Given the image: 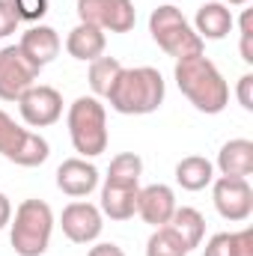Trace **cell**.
<instances>
[{"instance_id": "cell-1", "label": "cell", "mask_w": 253, "mask_h": 256, "mask_svg": "<svg viewBox=\"0 0 253 256\" xmlns=\"http://www.w3.org/2000/svg\"><path fill=\"white\" fill-rule=\"evenodd\" d=\"M173 78L182 90V96L200 114H220L230 104V84L224 80L220 68L212 63L206 54H194V57H182L176 60Z\"/></svg>"}, {"instance_id": "cell-2", "label": "cell", "mask_w": 253, "mask_h": 256, "mask_svg": "<svg viewBox=\"0 0 253 256\" xmlns=\"http://www.w3.org/2000/svg\"><path fill=\"white\" fill-rule=\"evenodd\" d=\"M164 96H167V86H164L161 72L152 66H137V68L120 72V78L114 80L104 98L122 116H146L164 104Z\"/></svg>"}, {"instance_id": "cell-3", "label": "cell", "mask_w": 253, "mask_h": 256, "mask_svg": "<svg viewBox=\"0 0 253 256\" xmlns=\"http://www.w3.org/2000/svg\"><path fill=\"white\" fill-rule=\"evenodd\" d=\"M68 137L80 158H96L108 149V110L96 96H80L68 104Z\"/></svg>"}, {"instance_id": "cell-4", "label": "cell", "mask_w": 253, "mask_h": 256, "mask_svg": "<svg viewBox=\"0 0 253 256\" xmlns=\"http://www.w3.org/2000/svg\"><path fill=\"white\" fill-rule=\"evenodd\" d=\"M9 242L18 256H42L51 244L54 212L45 200H24L9 220Z\"/></svg>"}, {"instance_id": "cell-5", "label": "cell", "mask_w": 253, "mask_h": 256, "mask_svg": "<svg viewBox=\"0 0 253 256\" xmlns=\"http://www.w3.org/2000/svg\"><path fill=\"white\" fill-rule=\"evenodd\" d=\"M149 33H152L155 45L167 57H173V60L202 54V48H206V42L196 36V30L188 24V18L182 15V9H176L173 3H164L158 9H152V15H149Z\"/></svg>"}, {"instance_id": "cell-6", "label": "cell", "mask_w": 253, "mask_h": 256, "mask_svg": "<svg viewBox=\"0 0 253 256\" xmlns=\"http://www.w3.org/2000/svg\"><path fill=\"white\" fill-rule=\"evenodd\" d=\"M0 155L18 167H39L48 161L51 146L42 134L21 128L6 110H0Z\"/></svg>"}, {"instance_id": "cell-7", "label": "cell", "mask_w": 253, "mask_h": 256, "mask_svg": "<svg viewBox=\"0 0 253 256\" xmlns=\"http://www.w3.org/2000/svg\"><path fill=\"white\" fill-rule=\"evenodd\" d=\"M39 72L42 68L30 57H24V51L18 45L0 48V98L3 102H18L39 80Z\"/></svg>"}, {"instance_id": "cell-8", "label": "cell", "mask_w": 253, "mask_h": 256, "mask_svg": "<svg viewBox=\"0 0 253 256\" xmlns=\"http://www.w3.org/2000/svg\"><path fill=\"white\" fill-rule=\"evenodd\" d=\"M78 18L104 33H128L137 24V9L131 0H78Z\"/></svg>"}, {"instance_id": "cell-9", "label": "cell", "mask_w": 253, "mask_h": 256, "mask_svg": "<svg viewBox=\"0 0 253 256\" xmlns=\"http://www.w3.org/2000/svg\"><path fill=\"white\" fill-rule=\"evenodd\" d=\"M212 200L220 218L238 224L248 220L253 212V188L248 179H236V176H218L212 182Z\"/></svg>"}, {"instance_id": "cell-10", "label": "cell", "mask_w": 253, "mask_h": 256, "mask_svg": "<svg viewBox=\"0 0 253 256\" xmlns=\"http://www.w3.org/2000/svg\"><path fill=\"white\" fill-rule=\"evenodd\" d=\"M18 110L21 120L33 128H48L63 116V96L54 86L45 84H33L21 98H18Z\"/></svg>"}, {"instance_id": "cell-11", "label": "cell", "mask_w": 253, "mask_h": 256, "mask_svg": "<svg viewBox=\"0 0 253 256\" xmlns=\"http://www.w3.org/2000/svg\"><path fill=\"white\" fill-rule=\"evenodd\" d=\"M60 226H63V236L74 244H90L102 236L104 224H102V208L92 206V202H84V200H74L63 208V218H60Z\"/></svg>"}, {"instance_id": "cell-12", "label": "cell", "mask_w": 253, "mask_h": 256, "mask_svg": "<svg viewBox=\"0 0 253 256\" xmlns=\"http://www.w3.org/2000/svg\"><path fill=\"white\" fill-rule=\"evenodd\" d=\"M173 212H176V194L170 185H146V188H140L137 194V214L149 224V226H164V224H170V218H173Z\"/></svg>"}, {"instance_id": "cell-13", "label": "cell", "mask_w": 253, "mask_h": 256, "mask_svg": "<svg viewBox=\"0 0 253 256\" xmlns=\"http://www.w3.org/2000/svg\"><path fill=\"white\" fill-rule=\"evenodd\" d=\"M57 188L66 196H86L98 188V167L86 158H68L57 167Z\"/></svg>"}, {"instance_id": "cell-14", "label": "cell", "mask_w": 253, "mask_h": 256, "mask_svg": "<svg viewBox=\"0 0 253 256\" xmlns=\"http://www.w3.org/2000/svg\"><path fill=\"white\" fill-rule=\"evenodd\" d=\"M18 48L24 51V57H30L39 68H45L48 63L57 60V54H60L63 45H60V36H57L54 27H48V24H36V27L24 30Z\"/></svg>"}, {"instance_id": "cell-15", "label": "cell", "mask_w": 253, "mask_h": 256, "mask_svg": "<svg viewBox=\"0 0 253 256\" xmlns=\"http://www.w3.org/2000/svg\"><path fill=\"white\" fill-rule=\"evenodd\" d=\"M104 45H108L104 30H98V27H92V24H84V21H78V24L68 30V36H66V51H68V57H74V60H80V63L98 60V57L104 54Z\"/></svg>"}, {"instance_id": "cell-16", "label": "cell", "mask_w": 253, "mask_h": 256, "mask_svg": "<svg viewBox=\"0 0 253 256\" xmlns=\"http://www.w3.org/2000/svg\"><path fill=\"white\" fill-rule=\"evenodd\" d=\"M232 24H236V18H232L230 6H224L220 0L202 3V6L196 9V18H194V30H196V36H200L202 42H206V39L218 42V39L230 36V33H232Z\"/></svg>"}, {"instance_id": "cell-17", "label": "cell", "mask_w": 253, "mask_h": 256, "mask_svg": "<svg viewBox=\"0 0 253 256\" xmlns=\"http://www.w3.org/2000/svg\"><path fill=\"white\" fill-rule=\"evenodd\" d=\"M218 170H220V176L248 179L253 173V143L244 140V137H236V140L224 143L220 152H218Z\"/></svg>"}, {"instance_id": "cell-18", "label": "cell", "mask_w": 253, "mask_h": 256, "mask_svg": "<svg viewBox=\"0 0 253 256\" xmlns=\"http://www.w3.org/2000/svg\"><path fill=\"white\" fill-rule=\"evenodd\" d=\"M137 194H140V185H110V182H104L98 208L110 220H128L137 212Z\"/></svg>"}, {"instance_id": "cell-19", "label": "cell", "mask_w": 253, "mask_h": 256, "mask_svg": "<svg viewBox=\"0 0 253 256\" xmlns=\"http://www.w3.org/2000/svg\"><path fill=\"white\" fill-rule=\"evenodd\" d=\"M176 182L185 191H202L214 182V164L202 155H188L176 164Z\"/></svg>"}, {"instance_id": "cell-20", "label": "cell", "mask_w": 253, "mask_h": 256, "mask_svg": "<svg viewBox=\"0 0 253 256\" xmlns=\"http://www.w3.org/2000/svg\"><path fill=\"white\" fill-rule=\"evenodd\" d=\"M202 256H253V230L218 232L206 242Z\"/></svg>"}, {"instance_id": "cell-21", "label": "cell", "mask_w": 253, "mask_h": 256, "mask_svg": "<svg viewBox=\"0 0 253 256\" xmlns=\"http://www.w3.org/2000/svg\"><path fill=\"white\" fill-rule=\"evenodd\" d=\"M170 226L179 232V238L185 242V248L194 250V248H200L202 244V238H206V218L196 212V208H190V206H176V212H173V218H170Z\"/></svg>"}, {"instance_id": "cell-22", "label": "cell", "mask_w": 253, "mask_h": 256, "mask_svg": "<svg viewBox=\"0 0 253 256\" xmlns=\"http://www.w3.org/2000/svg\"><path fill=\"white\" fill-rule=\"evenodd\" d=\"M140 176H143V158L137 152H120L110 161L104 182H110V185H140Z\"/></svg>"}, {"instance_id": "cell-23", "label": "cell", "mask_w": 253, "mask_h": 256, "mask_svg": "<svg viewBox=\"0 0 253 256\" xmlns=\"http://www.w3.org/2000/svg\"><path fill=\"white\" fill-rule=\"evenodd\" d=\"M188 254L190 250L185 248V242L179 238V232L170 224L155 226V232L146 242V256H188Z\"/></svg>"}, {"instance_id": "cell-24", "label": "cell", "mask_w": 253, "mask_h": 256, "mask_svg": "<svg viewBox=\"0 0 253 256\" xmlns=\"http://www.w3.org/2000/svg\"><path fill=\"white\" fill-rule=\"evenodd\" d=\"M122 68H126V66L120 63L116 57H104V54H102L98 60H92V63H90V86H92V92H96V96H108Z\"/></svg>"}, {"instance_id": "cell-25", "label": "cell", "mask_w": 253, "mask_h": 256, "mask_svg": "<svg viewBox=\"0 0 253 256\" xmlns=\"http://www.w3.org/2000/svg\"><path fill=\"white\" fill-rule=\"evenodd\" d=\"M18 21H42L48 12V0H9Z\"/></svg>"}, {"instance_id": "cell-26", "label": "cell", "mask_w": 253, "mask_h": 256, "mask_svg": "<svg viewBox=\"0 0 253 256\" xmlns=\"http://www.w3.org/2000/svg\"><path fill=\"white\" fill-rule=\"evenodd\" d=\"M18 15H15V9H12V3L9 0H0V39H6V36H12L15 30H18Z\"/></svg>"}, {"instance_id": "cell-27", "label": "cell", "mask_w": 253, "mask_h": 256, "mask_svg": "<svg viewBox=\"0 0 253 256\" xmlns=\"http://www.w3.org/2000/svg\"><path fill=\"white\" fill-rule=\"evenodd\" d=\"M242 60L253 66V27H250V9L242 15Z\"/></svg>"}, {"instance_id": "cell-28", "label": "cell", "mask_w": 253, "mask_h": 256, "mask_svg": "<svg viewBox=\"0 0 253 256\" xmlns=\"http://www.w3.org/2000/svg\"><path fill=\"white\" fill-rule=\"evenodd\" d=\"M236 96H238V104L244 108V110H253V74H242L238 78V90H236Z\"/></svg>"}, {"instance_id": "cell-29", "label": "cell", "mask_w": 253, "mask_h": 256, "mask_svg": "<svg viewBox=\"0 0 253 256\" xmlns=\"http://www.w3.org/2000/svg\"><path fill=\"white\" fill-rule=\"evenodd\" d=\"M86 256H126V250H122L120 244H114V242H102V244L90 248Z\"/></svg>"}, {"instance_id": "cell-30", "label": "cell", "mask_w": 253, "mask_h": 256, "mask_svg": "<svg viewBox=\"0 0 253 256\" xmlns=\"http://www.w3.org/2000/svg\"><path fill=\"white\" fill-rule=\"evenodd\" d=\"M9 220H12V202H9V196L0 191V230L3 226H9Z\"/></svg>"}, {"instance_id": "cell-31", "label": "cell", "mask_w": 253, "mask_h": 256, "mask_svg": "<svg viewBox=\"0 0 253 256\" xmlns=\"http://www.w3.org/2000/svg\"><path fill=\"white\" fill-rule=\"evenodd\" d=\"M220 3H224V6H244L248 0H220Z\"/></svg>"}]
</instances>
